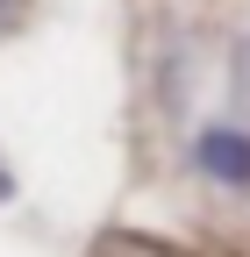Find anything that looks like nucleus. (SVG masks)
Returning <instances> with one entry per match:
<instances>
[{
  "mask_svg": "<svg viewBox=\"0 0 250 257\" xmlns=\"http://www.w3.org/2000/svg\"><path fill=\"white\" fill-rule=\"evenodd\" d=\"M193 165L207 179H222V186H250V136H243V128H200Z\"/></svg>",
  "mask_w": 250,
  "mask_h": 257,
  "instance_id": "f257e3e1",
  "label": "nucleus"
}]
</instances>
